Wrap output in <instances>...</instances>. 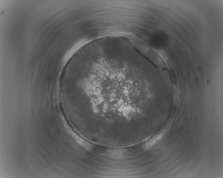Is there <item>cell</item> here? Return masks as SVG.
<instances>
[{
    "instance_id": "6da1fadb",
    "label": "cell",
    "mask_w": 223,
    "mask_h": 178,
    "mask_svg": "<svg viewBox=\"0 0 223 178\" xmlns=\"http://www.w3.org/2000/svg\"><path fill=\"white\" fill-rule=\"evenodd\" d=\"M163 136V134L160 133L157 134V135L153 137L151 140H150L145 144V148H151L152 146L156 144L158 141L160 140Z\"/></svg>"
}]
</instances>
